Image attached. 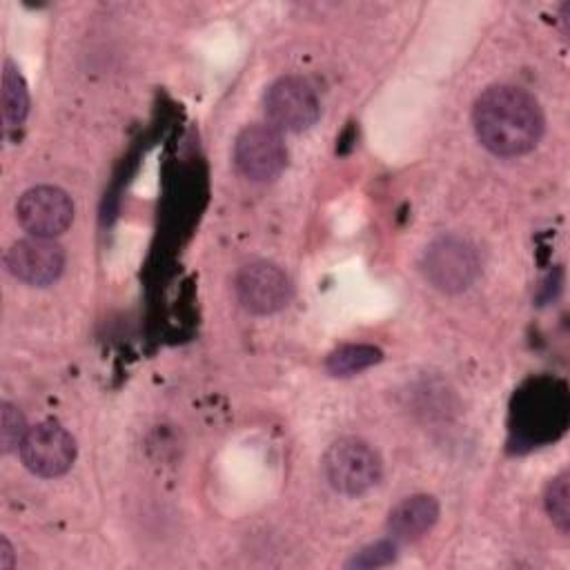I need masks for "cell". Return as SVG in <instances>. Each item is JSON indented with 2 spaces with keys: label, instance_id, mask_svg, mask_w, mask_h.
Listing matches in <instances>:
<instances>
[{
  "label": "cell",
  "instance_id": "4fadbf2b",
  "mask_svg": "<svg viewBox=\"0 0 570 570\" xmlns=\"http://www.w3.org/2000/svg\"><path fill=\"white\" fill-rule=\"evenodd\" d=\"M543 503L552 523L561 532H568L570 530V474L568 472H561L548 483Z\"/></svg>",
  "mask_w": 570,
  "mask_h": 570
},
{
  "label": "cell",
  "instance_id": "8992f818",
  "mask_svg": "<svg viewBox=\"0 0 570 570\" xmlns=\"http://www.w3.org/2000/svg\"><path fill=\"white\" fill-rule=\"evenodd\" d=\"M234 160L245 178L267 183L285 169L287 147L272 125H249L234 142Z\"/></svg>",
  "mask_w": 570,
  "mask_h": 570
},
{
  "label": "cell",
  "instance_id": "ba28073f",
  "mask_svg": "<svg viewBox=\"0 0 570 570\" xmlns=\"http://www.w3.org/2000/svg\"><path fill=\"white\" fill-rule=\"evenodd\" d=\"M236 296L254 314H274L289 303L292 281L278 265L256 261L238 272Z\"/></svg>",
  "mask_w": 570,
  "mask_h": 570
},
{
  "label": "cell",
  "instance_id": "2e32d148",
  "mask_svg": "<svg viewBox=\"0 0 570 570\" xmlns=\"http://www.w3.org/2000/svg\"><path fill=\"white\" fill-rule=\"evenodd\" d=\"M16 563V554L7 537H0V570H11Z\"/></svg>",
  "mask_w": 570,
  "mask_h": 570
},
{
  "label": "cell",
  "instance_id": "6da1fadb",
  "mask_svg": "<svg viewBox=\"0 0 570 570\" xmlns=\"http://www.w3.org/2000/svg\"><path fill=\"white\" fill-rule=\"evenodd\" d=\"M472 122L479 142L503 158L532 151L546 127L539 100L514 85L488 87L474 102Z\"/></svg>",
  "mask_w": 570,
  "mask_h": 570
},
{
  "label": "cell",
  "instance_id": "9c48e42d",
  "mask_svg": "<svg viewBox=\"0 0 570 570\" xmlns=\"http://www.w3.org/2000/svg\"><path fill=\"white\" fill-rule=\"evenodd\" d=\"M4 267L27 285L47 287L58 281L65 269V249L53 243V238H22L7 249Z\"/></svg>",
  "mask_w": 570,
  "mask_h": 570
},
{
  "label": "cell",
  "instance_id": "9a60e30c",
  "mask_svg": "<svg viewBox=\"0 0 570 570\" xmlns=\"http://www.w3.org/2000/svg\"><path fill=\"white\" fill-rule=\"evenodd\" d=\"M396 541L390 539H381L376 543L365 546L363 550H358L350 561L347 568H379V566H387L396 559Z\"/></svg>",
  "mask_w": 570,
  "mask_h": 570
},
{
  "label": "cell",
  "instance_id": "277c9868",
  "mask_svg": "<svg viewBox=\"0 0 570 570\" xmlns=\"http://www.w3.org/2000/svg\"><path fill=\"white\" fill-rule=\"evenodd\" d=\"M263 105L272 127L281 131H305L321 116L318 96L301 76H283L272 82L265 91Z\"/></svg>",
  "mask_w": 570,
  "mask_h": 570
},
{
  "label": "cell",
  "instance_id": "7a4b0ae2",
  "mask_svg": "<svg viewBox=\"0 0 570 570\" xmlns=\"http://www.w3.org/2000/svg\"><path fill=\"white\" fill-rule=\"evenodd\" d=\"M323 472L334 490L356 497L381 481L383 461L367 441L345 436L327 448L323 456Z\"/></svg>",
  "mask_w": 570,
  "mask_h": 570
},
{
  "label": "cell",
  "instance_id": "5b68a950",
  "mask_svg": "<svg viewBox=\"0 0 570 570\" xmlns=\"http://www.w3.org/2000/svg\"><path fill=\"white\" fill-rule=\"evenodd\" d=\"M20 459L33 474L53 479L65 474L76 459V439L56 421H42L24 434Z\"/></svg>",
  "mask_w": 570,
  "mask_h": 570
},
{
  "label": "cell",
  "instance_id": "52a82bcc",
  "mask_svg": "<svg viewBox=\"0 0 570 570\" xmlns=\"http://www.w3.org/2000/svg\"><path fill=\"white\" fill-rule=\"evenodd\" d=\"M16 216L31 236L53 238L71 225L73 203L65 189L53 185H38L20 196Z\"/></svg>",
  "mask_w": 570,
  "mask_h": 570
},
{
  "label": "cell",
  "instance_id": "3957f363",
  "mask_svg": "<svg viewBox=\"0 0 570 570\" xmlns=\"http://www.w3.org/2000/svg\"><path fill=\"white\" fill-rule=\"evenodd\" d=\"M421 265L432 287L445 294H456L468 289L481 272L476 247L468 238L456 234H445L434 238L428 245Z\"/></svg>",
  "mask_w": 570,
  "mask_h": 570
},
{
  "label": "cell",
  "instance_id": "5bb4252c",
  "mask_svg": "<svg viewBox=\"0 0 570 570\" xmlns=\"http://www.w3.org/2000/svg\"><path fill=\"white\" fill-rule=\"evenodd\" d=\"M29 432L22 412L13 403H2L0 405V448L4 454L20 450V443L24 434Z\"/></svg>",
  "mask_w": 570,
  "mask_h": 570
},
{
  "label": "cell",
  "instance_id": "30bf717a",
  "mask_svg": "<svg viewBox=\"0 0 570 570\" xmlns=\"http://www.w3.org/2000/svg\"><path fill=\"white\" fill-rule=\"evenodd\" d=\"M439 501L432 494H412L387 514V532L396 543H410L428 534L439 521Z\"/></svg>",
  "mask_w": 570,
  "mask_h": 570
},
{
  "label": "cell",
  "instance_id": "8fae6325",
  "mask_svg": "<svg viewBox=\"0 0 570 570\" xmlns=\"http://www.w3.org/2000/svg\"><path fill=\"white\" fill-rule=\"evenodd\" d=\"M0 109L4 127H20L29 114V89L22 73L11 60H4L2 67Z\"/></svg>",
  "mask_w": 570,
  "mask_h": 570
},
{
  "label": "cell",
  "instance_id": "7c38bea8",
  "mask_svg": "<svg viewBox=\"0 0 570 570\" xmlns=\"http://www.w3.org/2000/svg\"><path fill=\"white\" fill-rule=\"evenodd\" d=\"M381 358H383V352L379 347L370 343H350L327 354L325 370L332 376H352L376 365Z\"/></svg>",
  "mask_w": 570,
  "mask_h": 570
}]
</instances>
